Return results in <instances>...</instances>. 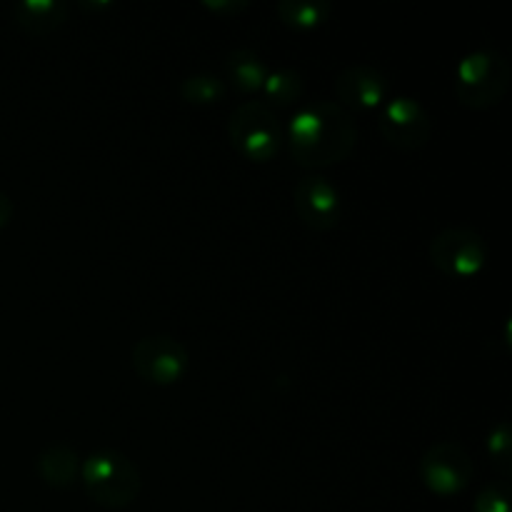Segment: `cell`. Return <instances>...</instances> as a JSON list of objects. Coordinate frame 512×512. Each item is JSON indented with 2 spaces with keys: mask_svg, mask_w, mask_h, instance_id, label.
Wrapping results in <instances>:
<instances>
[{
  "mask_svg": "<svg viewBox=\"0 0 512 512\" xmlns=\"http://www.w3.org/2000/svg\"><path fill=\"white\" fill-rule=\"evenodd\" d=\"M473 512H510V488L508 480L485 485L475 498Z\"/></svg>",
  "mask_w": 512,
  "mask_h": 512,
  "instance_id": "obj_18",
  "label": "cell"
},
{
  "mask_svg": "<svg viewBox=\"0 0 512 512\" xmlns=\"http://www.w3.org/2000/svg\"><path fill=\"white\" fill-rule=\"evenodd\" d=\"M512 70L495 48L473 50L455 68V95L470 110H488L505 98Z\"/></svg>",
  "mask_w": 512,
  "mask_h": 512,
  "instance_id": "obj_3",
  "label": "cell"
},
{
  "mask_svg": "<svg viewBox=\"0 0 512 512\" xmlns=\"http://www.w3.org/2000/svg\"><path fill=\"white\" fill-rule=\"evenodd\" d=\"M275 13H278L280 23L288 28L315 30L328 23L333 8L325 0H280L275 5Z\"/></svg>",
  "mask_w": 512,
  "mask_h": 512,
  "instance_id": "obj_15",
  "label": "cell"
},
{
  "mask_svg": "<svg viewBox=\"0 0 512 512\" xmlns=\"http://www.w3.org/2000/svg\"><path fill=\"white\" fill-rule=\"evenodd\" d=\"M70 5L63 0H23L13 8V20L28 35H48L68 20Z\"/></svg>",
  "mask_w": 512,
  "mask_h": 512,
  "instance_id": "obj_11",
  "label": "cell"
},
{
  "mask_svg": "<svg viewBox=\"0 0 512 512\" xmlns=\"http://www.w3.org/2000/svg\"><path fill=\"white\" fill-rule=\"evenodd\" d=\"M225 75H228V80L238 93L255 95L260 93L265 78H268V65L263 63V58L255 50L235 48L225 58Z\"/></svg>",
  "mask_w": 512,
  "mask_h": 512,
  "instance_id": "obj_13",
  "label": "cell"
},
{
  "mask_svg": "<svg viewBox=\"0 0 512 512\" xmlns=\"http://www.w3.org/2000/svg\"><path fill=\"white\" fill-rule=\"evenodd\" d=\"M358 143L353 113L333 100H310L295 110L288 125V148L305 170H323L350 158Z\"/></svg>",
  "mask_w": 512,
  "mask_h": 512,
  "instance_id": "obj_1",
  "label": "cell"
},
{
  "mask_svg": "<svg viewBox=\"0 0 512 512\" xmlns=\"http://www.w3.org/2000/svg\"><path fill=\"white\" fill-rule=\"evenodd\" d=\"M260 93L265 98L263 103L270 105V108H293L305 95V80L293 68L268 70V78H265Z\"/></svg>",
  "mask_w": 512,
  "mask_h": 512,
  "instance_id": "obj_14",
  "label": "cell"
},
{
  "mask_svg": "<svg viewBox=\"0 0 512 512\" xmlns=\"http://www.w3.org/2000/svg\"><path fill=\"white\" fill-rule=\"evenodd\" d=\"M228 138L243 158L270 163L285 143V130L278 113L263 100H245L230 113Z\"/></svg>",
  "mask_w": 512,
  "mask_h": 512,
  "instance_id": "obj_4",
  "label": "cell"
},
{
  "mask_svg": "<svg viewBox=\"0 0 512 512\" xmlns=\"http://www.w3.org/2000/svg\"><path fill=\"white\" fill-rule=\"evenodd\" d=\"M488 455L493 468L503 475V480H508L512 470V433L508 420H500V423H495L493 428H490Z\"/></svg>",
  "mask_w": 512,
  "mask_h": 512,
  "instance_id": "obj_17",
  "label": "cell"
},
{
  "mask_svg": "<svg viewBox=\"0 0 512 512\" xmlns=\"http://www.w3.org/2000/svg\"><path fill=\"white\" fill-rule=\"evenodd\" d=\"M380 135L388 140L393 148L403 153H415L425 148L433 135V118L425 110L423 103L408 95H395L383 103L378 113Z\"/></svg>",
  "mask_w": 512,
  "mask_h": 512,
  "instance_id": "obj_7",
  "label": "cell"
},
{
  "mask_svg": "<svg viewBox=\"0 0 512 512\" xmlns=\"http://www.w3.org/2000/svg\"><path fill=\"white\" fill-rule=\"evenodd\" d=\"M203 8L210 10L213 15L235 18V15L245 13L250 8V3L248 0H203Z\"/></svg>",
  "mask_w": 512,
  "mask_h": 512,
  "instance_id": "obj_19",
  "label": "cell"
},
{
  "mask_svg": "<svg viewBox=\"0 0 512 512\" xmlns=\"http://www.w3.org/2000/svg\"><path fill=\"white\" fill-rule=\"evenodd\" d=\"M80 480L95 505L108 510L130 508L140 498L143 475L120 450H95L80 463Z\"/></svg>",
  "mask_w": 512,
  "mask_h": 512,
  "instance_id": "obj_2",
  "label": "cell"
},
{
  "mask_svg": "<svg viewBox=\"0 0 512 512\" xmlns=\"http://www.w3.org/2000/svg\"><path fill=\"white\" fill-rule=\"evenodd\" d=\"M180 98L193 105H215L225 98L228 85L213 73H195L180 80Z\"/></svg>",
  "mask_w": 512,
  "mask_h": 512,
  "instance_id": "obj_16",
  "label": "cell"
},
{
  "mask_svg": "<svg viewBox=\"0 0 512 512\" xmlns=\"http://www.w3.org/2000/svg\"><path fill=\"white\" fill-rule=\"evenodd\" d=\"M293 205L298 218L315 233L333 230L343 215V198L338 188L320 173H310L295 183Z\"/></svg>",
  "mask_w": 512,
  "mask_h": 512,
  "instance_id": "obj_9",
  "label": "cell"
},
{
  "mask_svg": "<svg viewBox=\"0 0 512 512\" xmlns=\"http://www.w3.org/2000/svg\"><path fill=\"white\" fill-rule=\"evenodd\" d=\"M473 475L475 465L468 450L450 440L430 445L420 458V480L430 493L440 498H453L463 493Z\"/></svg>",
  "mask_w": 512,
  "mask_h": 512,
  "instance_id": "obj_8",
  "label": "cell"
},
{
  "mask_svg": "<svg viewBox=\"0 0 512 512\" xmlns=\"http://www.w3.org/2000/svg\"><path fill=\"white\" fill-rule=\"evenodd\" d=\"M430 263L453 280L475 278L488 263V243L473 228H445L430 240Z\"/></svg>",
  "mask_w": 512,
  "mask_h": 512,
  "instance_id": "obj_5",
  "label": "cell"
},
{
  "mask_svg": "<svg viewBox=\"0 0 512 512\" xmlns=\"http://www.w3.org/2000/svg\"><path fill=\"white\" fill-rule=\"evenodd\" d=\"M80 463L83 460L78 458L70 445H48L43 453L35 460V468H38V475L43 478V483L53 490H65L78 480L80 475Z\"/></svg>",
  "mask_w": 512,
  "mask_h": 512,
  "instance_id": "obj_12",
  "label": "cell"
},
{
  "mask_svg": "<svg viewBox=\"0 0 512 512\" xmlns=\"http://www.w3.org/2000/svg\"><path fill=\"white\" fill-rule=\"evenodd\" d=\"M130 365L140 380L168 388L185 378L190 368V353L173 335H145L133 345Z\"/></svg>",
  "mask_w": 512,
  "mask_h": 512,
  "instance_id": "obj_6",
  "label": "cell"
},
{
  "mask_svg": "<svg viewBox=\"0 0 512 512\" xmlns=\"http://www.w3.org/2000/svg\"><path fill=\"white\" fill-rule=\"evenodd\" d=\"M13 210H15L13 198H10L8 193H3V190H0V230H3L5 225L10 223V220H13Z\"/></svg>",
  "mask_w": 512,
  "mask_h": 512,
  "instance_id": "obj_20",
  "label": "cell"
},
{
  "mask_svg": "<svg viewBox=\"0 0 512 512\" xmlns=\"http://www.w3.org/2000/svg\"><path fill=\"white\" fill-rule=\"evenodd\" d=\"M333 93L340 108L350 110H375L383 108L390 95V80L383 70L373 65H350L340 70L333 83Z\"/></svg>",
  "mask_w": 512,
  "mask_h": 512,
  "instance_id": "obj_10",
  "label": "cell"
}]
</instances>
